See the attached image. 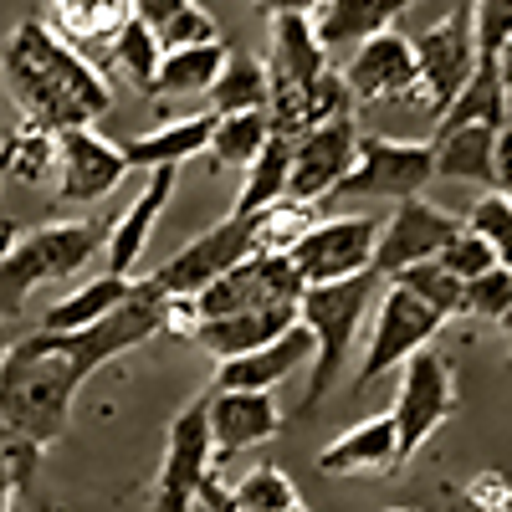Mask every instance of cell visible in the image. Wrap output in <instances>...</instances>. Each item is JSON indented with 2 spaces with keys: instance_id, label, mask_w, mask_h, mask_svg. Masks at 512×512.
<instances>
[{
  "instance_id": "obj_1",
  "label": "cell",
  "mask_w": 512,
  "mask_h": 512,
  "mask_svg": "<svg viewBox=\"0 0 512 512\" xmlns=\"http://www.w3.org/2000/svg\"><path fill=\"white\" fill-rule=\"evenodd\" d=\"M164 328H169V297L159 292L154 277H139L128 303H118L108 318L88 328H72V333L36 328L16 338L6 364H0V425L31 446H52L72 425L82 384L108 359L144 349Z\"/></svg>"
},
{
  "instance_id": "obj_2",
  "label": "cell",
  "mask_w": 512,
  "mask_h": 512,
  "mask_svg": "<svg viewBox=\"0 0 512 512\" xmlns=\"http://www.w3.org/2000/svg\"><path fill=\"white\" fill-rule=\"evenodd\" d=\"M0 77H6L11 103L26 113V123L62 134V128H93L113 108L108 77L82 57L77 47L41 21H21L6 47H0Z\"/></svg>"
},
{
  "instance_id": "obj_3",
  "label": "cell",
  "mask_w": 512,
  "mask_h": 512,
  "mask_svg": "<svg viewBox=\"0 0 512 512\" xmlns=\"http://www.w3.org/2000/svg\"><path fill=\"white\" fill-rule=\"evenodd\" d=\"M379 277L374 272H354L344 282H318V287H303L297 297V323L313 333V379H308V400H303V415H313L328 390L338 384V374L349 369V349L379 297Z\"/></svg>"
},
{
  "instance_id": "obj_4",
  "label": "cell",
  "mask_w": 512,
  "mask_h": 512,
  "mask_svg": "<svg viewBox=\"0 0 512 512\" xmlns=\"http://www.w3.org/2000/svg\"><path fill=\"white\" fill-rule=\"evenodd\" d=\"M297 210H308V205H292V200H277L267 210H256V216H226L221 226H210L200 231L190 246H180L159 272H149L159 282L164 297H200L216 277H226L231 267H241L246 256L256 251H282L277 246V226L287 216H297Z\"/></svg>"
},
{
  "instance_id": "obj_5",
  "label": "cell",
  "mask_w": 512,
  "mask_h": 512,
  "mask_svg": "<svg viewBox=\"0 0 512 512\" xmlns=\"http://www.w3.org/2000/svg\"><path fill=\"white\" fill-rule=\"evenodd\" d=\"M103 241H108L103 221H57L16 236L0 251V318H16L41 282H62L82 272L103 251Z\"/></svg>"
},
{
  "instance_id": "obj_6",
  "label": "cell",
  "mask_w": 512,
  "mask_h": 512,
  "mask_svg": "<svg viewBox=\"0 0 512 512\" xmlns=\"http://www.w3.org/2000/svg\"><path fill=\"white\" fill-rule=\"evenodd\" d=\"M446 328V318L436 308H425L420 297H410L405 287L384 282L379 297H374V328H369V349H364V364L354 369V395L369 390L374 379H384L390 369H400L415 349H425L431 338Z\"/></svg>"
},
{
  "instance_id": "obj_7",
  "label": "cell",
  "mask_w": 512,
  "mask_h": 512,
  "mask_svg": "<svg viewBox=\"0 0 512 512\" xmlns=\"http://www.w3.org/2000/svg\"><path fill=\"white\" fill-rule=\"evenodd\" d=\"M456 410V374H451V359L441 349H415L405 364H400V395H395V436H400V461H410L425 441H431L441 425L451 420Z\"/></svg>"
},
{
  "instance_id": "obj_8",
  "label": "cell",
  "mask_w": 512,
  "mask_h": 512,
  "mask_svg": "<svg viewBox=\"0 0 512 512\" xmlns=\"http://www.w3.org/2000/svg\"><path fill=\"white\" fill-rule=\"evenodd\" d=\"M297 297H303V277H297L292 256L256 251L226 277H216L200 297H190V313L200 323V318H226V313H246V308H297Z\"/></svg>"
},
{
  "instance_id": "obj_9",
  "label": "cell",
  "mask_w": 512,
  "mask_h": 512,
  "mask_svg": "<svg viewBox=\"0 0 512 512\" xmlns=\"http://www.w3.org/2000/svg\"><path fill=\"white\" fill-rule=\"evenodd\" d=\"M436 180V154L431 144L415 139H374L359 134V159L333 195H364V200H410L425 195V185Z\"/></svg>"
},
{
  "instance_id": "obj_10",
  "label": "cell",
  "mask_w": 512,
  "mask_h": 512,
  "mask_svg": "<svg viewBox=\"0 0 512 512\" xmlns=\"http://www.w3.org/2000/svg\"><path fill=\"white\" fill-rule=\"evenodd\" d=\"M359 159V123L354 113H338V118H323L313 123L308 134L292 139V169H287V200L292 205H323L338 180L354 169Z\"/></svg>"
},
{
  "instance_id": "obj_11",
  "label": "cell",
  "mask_w": 512,
  "mask_h": 512,
  "mask_svg": "<svg viewBox=\"0 0 512 512\" xmlns=\"http://www.w3.org/2000/svg\"><path fill=\"white\" fill-rule=\"evenodd\" d=\"M374 241H379L374 216H333V221L297 231L287 256H292L297 277H303V287H318V282H344L354 272H369Z\"/></svg>"
},
{
  "instance_id": "obj_12",
  "label": "cell",
  "mask_w": 512,
  "mask_h": 512,
  "mask_svg": "<svg viewBox=\"0 0 512 512\" xmlns=\"http://www.w3.org/2000/svg\"><path fill=\"white\" fill-rule=\"evenodd\" d=\"M210 425H205V395L190 400L175 420H169V441L159 461V482H154V512H195L200 487L210 482Z\"/></svg>"
},
{
  "instance_id": "obj_13",
  "label": "cell",
  "mask_w": 512,
  "mask_h": 512,
  "mask_svg": "<svg viewBox=\"0 0 512 512\" xmlns=\"http://www.w3.org/2000/svg\"><path fill=\"white\" fill-rule=\"evenodd\" d=\"M456 231H461V216H451V210L431 205L425 195H410V200L395 205L390 221H379V241H374L369 272H374L379 282H390L395 272L441 256V246H446Z\"/></svg>"
},
{
  "instance_id": "obj_14",
  "label": "cell",
  "mask_w": 512,
  "mask_h": 512,
  "mask_svg": "<svg viewBox=\"0 0 512 512\" xmlns=\"http://www.w3.org/2000/svg\"><path fill=\"white\" fill-rule=\"evenodd\" d=\"M415 47V67H420V98H431V108L441 113L477 67V36H472V11H451L436 26H425L410 36Z\"/></svg>"
},
{
  "instance_id": "obj_15",
  "label": "cell",
  "mask_w": 512,
  "mask_h": 512,
  "mask_svg": "<svg viewBox=\"0 0 512 512\" xmlns=\"http://www.w3.org/2000/svg\"><path fill=\"white\" fill-rule=\"evenodd\" d=\"M52 144H57L52 175H57L62 200H72V205H93V200L113 195L128 175L118 139H103L98 128H62Z\"/></svg>"
},
{
  "instance_id": "obj_16",
  "label": "cell",
  "mask_w": 512,
  "mask_h": 512,
  "mask_svg": "<svg viewBox=\"0 0 512 512\" xmlns=\"http://www.w3.org/2000/svg\"><path fill=\"white\" fill-rule=\"evenodd\" d=\"M349 82V98L359 103H384V98H420V67H415V47L400 26L369 36L359 52H349V62L338 67Z\"/></svg>"
},
{
  "instance_id": "obj_17",
  "label": "cell",
  "mask_w": 512,
  "mask_h": 512,
  "mask_svg": "<svg viewBox=\"0 0 512 512\" xmlns=\"http://www.w3.org/2000/svg\"><path fill=\"white\" fill-rule=\"evenodd\" d=\"M205 425L216 461H231L251 446H262L282 431V410L272 390H210L205 395Z\"/></svg>"
},
{
  "instance_id": "obj_18",
  "label": "cell",
  "mask_w": 512,
  "mask_h": 512,
  "mask_svg": "<svg viewBox=\"0 0 512 512\" xmlns=\"http://www.w3.org/2000/svg\"><path fill=\"white\" fill-rule=\"evenodd\" d=\"M175 185H180V169H175V164L149 169V175H144L139 200L108 226V241H103V272H113V277H139L144 246H149V236H154V221L164 216V205L175 200Z\"/></svg>"
},
{
  "instance_id": "obj_19",
  "label": "cell",
  "mask_w": 512,
  "mask_h": 512,
  "mask_svg": "<svg viewBox=\"0 0 512 512\" xmlns=\"http://www.w3.org/2000/svg\"><path fill=\"white\" fill-rule=\"evenodd\" d=\"M415 0H318L313 6V36L328 57H349L359 52L369 36L390 31Z\"/></svg>"
},
{
  "instance_id": "obj_20",
  "label": "cell",
  "mask_w": 512,
  "mask_h": 512,
  "mask_svg": "<svg viewBox=\"0 0 512 512\" xmlns=\"http://www.w3.org/2000/svg\"><path fill=\"white\" fill-rule=\"evenodd\" d=\"M400 466L405 461H400V436H395L390 410L359 420L354 431H344L318 451L323 477H384V472H400Z\"/></svg>"
},
{
  "instance_id": "obj_21",
  "label": "cell",
  "mask_w": 512,
  "mask_h": 512,
  "mask_svg": "<svg viewBox=\"0 0 512 512\" xmlns=\"http://www.w3.org/2000/svg\"><path fill=\"white\" fill-rule=\"evenodd\" d=\"M303 364H313V333L303 323H292L287 333L272 338V344L236 354V359H221L210 390H277V384L292 379Z\"/></svg>"
},
{
  "instance_id": "obj_22",
  "label": "cell",
  "mask_w": 512,
  "mask_h": 512,
  "mask_svg": "<svg viewBox=\"0 0 512 512\" xmlns=\"http://www.w3.org/2000/svg\"><path fill=\"white\" fill-rule=\"evenodd\" d=\"M292 323H297V308H246V313H226V318H200L190 328V338L205 354H216V364H221V359H236V354L272 344V338L287 333Z\"/></svg>"
},
{
  "instance_id": "obj_23",
  "label": "cell",
  "mask_w": 512,
  "mask_h": 512,
  "mask_svg": "<svg viewBox=\"0 0 512 512\" xmlns=\"http://www.w3.org/2000/svg\"><path fill=\"white\" fill-rule=\"evenodd\" d=\"M210 134H216V113L210 108H200V113H190V118H175V123H164V128H154V134H144V139H118V149H123V164L128 169H164V164H185V159H195V154H205L210 149Z\"/></svg>"
},
{
  "instance_id": "obj_24",
  "label": "cell",
  "mask_w": 512,
  "mask_h": 512,
  "mask_svg": "<svg viewBox=\"0 0 512 512\" xmlns=\"http://www.w3.org/2000/svg\"><path fill=\"white\" fill-rule=\"evenodd\" d=\"M47 21L67 47H108L134 21V0H47Z\"/></svg>"
},
{
  "instance_id": "obj_25",
  "label": "cell",
  "mask_w": 512,
  "mask_h": 512,
  "mask_svg": "<svg viewBox=\"0 0 512 512\" xmlns=\"http://www.w3.org/2000/svg\"><path fill=\"white\" fill-rule=\"evenodd\" d=\"M507 123V98H502V77H497V62H477L466 88L436 113V134H456V128H502Z\"/></svg>"
},
{
  "instance_id": "obj_26",
  "label": "cell",
  "mask_w": 512,
  "mask_h": 512,
  "mask_svg": "<svg viewBox=\"0 0 512 512\" xmlns=\"http://www.w3.org/2000/svg\"><path fill=\"white\" fill-rule=\"evenodd\" d=\"M226 67V41H205V47H180L164 52L149 98H205L210 82Z\"/></svg>"
},
{
  "instance_id": "obj_27",
  "label": "cell",
  "mask_w": 512,
  "mask_h": 512,
  "mask_svg": "<svg viewBox=\"0 0 512 512\" xmlns=\"http://www.w3.org/2000/svg\"><path fill=\"white\" fill-rule=\"evenodd\" d=\"M134 282H139V277H113V272H103V277H93V282H82L72 297H62L57 308H47L41 328H47V333H72V328H88V323L108 318L118 303H128V292H134Z\"/></svg>"
},
{
  "instance_id": "obj_28",
  "label": "cell",
  "mask_w": 512,
  "mask_h": 512,
  "mask_svg": "<svg viewBox=\"0 0 512 512\" xmlns=\"http://www.w3.org/2000/svg\"><path fill=\"white\" fill-rule=\"evenodd\" d=\"M436 175L441 180H472L492 185V159H497V128H456V134L431 139Z\"/></svg>"
},
{
  "instance_id": "obj_29",
  "label": "cell",
  "mask_w": 512,
  "mask_h": 512,
  "mask_svg": "<svg viewBox=\"0 0 512 512\" xmlns=\"http://www.w3.org/2000/svg\"><path fill=\"white\" fill-rule=\"evenodd\" d=\"M287 169H292V139L267 134L262 154L246 164V185H241V195L231 205V216H256V210L287 200Z\"/></svg>"
},
{
  "instance_id": "obj_30",
  "label": "cell",
  "mask_w": 512,
  "mask_h": 512,
  "mask_svg": "<svg viewBox=\"0 0 512 512\" xmlns=\"http://www.w3.org/2000/svg\"><path fill=\"white\" fill-rule=\"evenodd\" d=\"M210 113H251V108H267V67L256 62L251 52H226L221 77L210 82L205 93Z\"/></svg>"
},
{
  "instance_id": "obj_31",
  "label": "cell",
  "mask_w": 512,
  "mask_h": 512,
  "mask_svg": "<svg viewBox=\"0 0 512 512\" xmlns=\"http://www.w3.org/2000/svg\"><path fill=\"white\" fill-rule=\"evenodd\" d=\"M272 134L267 123V108H251V113H216V134H210V159H216L221 169H246L256 154H262Z\"/></svg>"
},
{
  "instance_id": "obj_32",
  "label": "cell",
  "mask_w": 512,
  "mask_h": 512,
  "mask_svg": "<svg viewBox=\"0 0 512 512\" xmlns=\"http://www.w3.org/2000/svg\"><path fill=\"white\" fill-rule=\"evenodd\" d=\"M159 57H164V47H159V36H154V26H144L139 16L128 21L113 41H108V62L134 82L139 93H149L154 88V72H159Z\"/></svg>"
},
{
  "instance_id": "obj_33",
  "label": "cell",
  "mask_w": 512,
  "mask_h": 512,
  "mask_svg": "<svg viewBox=\"0 0 512 512\" xmlns=\"http://www.w3.org/2000/svg\"><path fill=\"white\" fill-rule=\"evenodd\" d=\"M57 134H47V128H36V123H26V128H16V134L0 144V169L6 175H16V180H47L52 175V164H57V144H52Z\"/></svg>"
},
{
  "instance_id": "obj_34",
  "label": "cell",
  "mask_w": 512,
  "mask_h": 512,
  "mask_svg": "<svg viewBox=\"0 0 512 512\" xmlns=\"http://www.w3.org/2000/svg\"><path fill=\"white\" fill-rule=\"evenodd\" d=\"M395 287H405L410 297H420V303L425 308H436L441 318H456L461 313V277H451L441 262H436V256H431V262H415V267H405V272H395L390 277Z\"/></svg>"
},
{
  "instance_id": "obj_35",
  "label": "cell",
  "mask_w": 512,
  "mask_h": 512,
  "mask_svg": "<svg viewBox=\"0 0 512 512\" xmlns=\"http://www.w3.org/2000/svg\"><path fill=\"white\" fill-rule=\"evenodd\" d=\"M226 492L241 512H292L297 507V487L287 482L282 466H251V472Z\"/></svg>"
},
{
  "instance_id": "obj_36",
  "label": "cell",
  "mask_w": 512,
  "mask_h": 512,
  "mask_svg": "<svg viewBox=\"0 0 512 512\" xmlns=\"http://www.w3.org/2000/svg\"><path fill=\"white\" fill-rule=\"evenodd\" d=\"M461 313L466 318H487V323H507V313H512V272L507 267H487L482 277H472L461 287Z\"/></svg>"
},
{
  "instance_id": "obj_37",
  "label": "cell",
  "mask_w": 512,
  "mask_h": 512,
  "mask_svg": "<svg viewBox=\"0 0 512 512\" xmlns=\"http://www.w3.org/2000/svg\"><path fill=\"white\" fill-rule=\"evenodd\" d=\"M466 226H472V231L492 246L497 267H507V272H512V200H507V195H497V190H487V195L472 205Z\"/></svg>"
},
{
  "instance_id": "obj_38",
  "label": "cell",
  "mask_w": 512,
  "mask_h": 512,
  "mask_svg": "<svg viewBox=\"0 0 512 512\" xmlns=\"http://www.w3.org/2000/svg\"><path fill=\"white\" fill-rule=\"evenodd\" d=\"M436 262L451 272V277H461V282H472V277H482L487 267H497V256H492V246L472 231V226H466L461 221V231L441 246V256H436Z\"/></svg>"
},
{
  "instance_id": "obj_39",
  "label": "cell",
  "mask_w": 512,
  "mask_h": 512,
  "mask_svg": "<svg viewBox=\"0 0 512 512\" xmlns=\"http://www.w3.org/2000/svg\"><path fill=\"white\" fill-rule=\"evenodd\" d=\"M472 36H477V62H492L502 41L512 36V0H472Z\"/></svg>"
},
{
  "instance_id": "obj_40",
  "label": "cell",
  "mask_w": 512,
  "mask_h": 512,
  "mask_svg": "<svg viewBox=\"0 0 512 512\" xmlns=\"http://www.w3.org/2000/svg\"><path fill=\"white\" fill-rule=\"evenodd\" d=\"M154 36H159V47L164 52H180V47H205V41H221V31H216V21H210V11H200L195 0L185 11H175L164 26H154Z\"/></svg>"
},
{
  "instance_id": "obj_41",
  "label": "cell",
  "mask_w": 512,
  "mask_h": 512,
  "mask_svg": "<svg viewBox=\"0 0 512 512\" xmlns=\"http://www.w3.org/2000/svg\"><path fill=\"white\" fill-rule=\"evenodd\" d=\"M492 190L512 200V123L497 128V159H492Z\"/></svg>"
},
{
  "instance_id": "obj_42",
  "label": "cell",
  "mask_w": 512,
  "mask_h": 512,
  "mask_svg": "<svg viewBox=\"0 0 512 512\" xmlns=\"http://www.w3.org/2000/svg\"><path fill=\"white\" fill-rule=\"evenodd\" d=\"M190 0H134V16L144 21V26H164L175 11H185Z\"/></svg>"
},
{
  "instance_id": "obj_43",
  "label": "cell",
  "mask_w": 512,
  "mask_h": 512,
  "mask_svg": "<svg viewBox=\"0 0 512 512\" xmlns=\"http://www.w3.org/2000/svg\"><path fill=\"white\" fill-rule=\"evenodd\" d=\"M267 16H313V6L318 0H256Z\"/></svg>"
},
{
  "instance_id": "obj_44",
  "label": "cell",
  "mask_w": 512,
  "mask_h": 512,
  "mask_svg": "<svg viewBox=\"0 0 512 512\" xmlns=\"http://www.w3.org/2000/svg\"><path fill=\"white\" fill-rule=\"evenodd\" d=\"M11 344H16V333H11V323H6V318H0V364H6Z\"/></svg>"
},
{
  "instance_id": "obj_45",
  "label": "cell",
  "mask_w": 512,
  "mask_h": 512,
  "mask_svg": "<svg viewBox=\"0 0 512 512\" xmlns=\"http://www.w3.org/2000/svg\"><path fill=\"white\" fill-rule=\"evenodd\" d=\"M384 512H415V507H384Z\"/></svg>"
},
{
  "instance_id": "obj_46",
  "label": "cell",
  "mask_w": 512,
  "mask_h": 512,
  "mask_svg": "<svg viewBox=\"0 0 512 512\" xmlns=\"http://www.w3.org/2000/svg\"><path fill=\"white\" fill-rule=\"evenodd\" d=\"M507 333H512V313H507ZM507 364H512V354H507Z\"/></svg>"
}]
</instances>
